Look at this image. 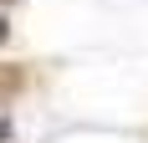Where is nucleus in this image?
<instances>
[{"label": "nucleus", "instance_id": "3", "mask_svg": "<svg viewBox=\"0 0 148 143\" xmlns=\"http://www.w3.org/2000/svg\"><path fill=\"white\" fill-rule=\"evenodd\" d=\"M5 31H10V26H5V21H0V41H5Z\"/></svg>", "mask_w": 148, "mask_h": 143}, {"label": "nucleus", "instance_id": "2", "mask_svg": "<svg viewBox=\"0 0 148 143\" xmlns=\"http://www.w3.org/2000/svg\"><path fill=\"white\" fill-rule=\"evenodd\" d=\"M10 133H15V123H10V113H0V143H10Z\"/></svg>", "mask_w": 148, "mask_h": 143}, {"label": "nucleus", "instance_id": "1", "mask_svg": "<svg viewBox=\"0 0 148 143\" xmlns=\"http://www.w3.org/2000/svg\"><path fill=\"white\" fill-rule=\"evenodd\" d=\"M21 87V67H0V92H15Z\"/></svg>", "mask_w": 148, "mask_h": 143}, {"label": "nucleus", "instance_id": "4", "mask_svg": "<svg viewBox=\"0 0 148 143\" xmlns=\"http://www.w3.org/2000/svg\"><path fill=\"white\" fill-rule=\"evenodd\" d=\"M0 5H21V0H0Z\"/></svg>", "mask_w": 148, "mask_h": 143}]
</instances>
